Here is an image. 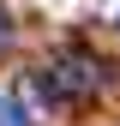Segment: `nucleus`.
Listing matches in <instances>:
<instances>
[{"label":"nucleus","mask_w":120,"mask_h":126,"mask_svg":"<svg viewBox=\"0 0 120 126\" xmlns=\"http://www.w3.org/2000/svg\"><path fill=\"white\" fill-rule=\"evenodd\" d=\"M0 126H30V108L12 102V96H0Z\"/></svg>","instance_id":"obj_1"},{"label":"nucleus","mask_w":120,"mask_h":126,"mask_svg":"<svg viewBox=\"0 0 120 126\" xmlns=\"http://www.w3.org/2000/svg\"><path fill=\"white\" fill-rule=\"evenodd\" d=\"M114 30H120V12H114Z\"/></svg>","instance_id":"obj_3"},{"label":"nucleus","mask_w":120,"mask_h":126,"mask_svg":"<svg viewBox=\"0 0 120 126\" xmlns=\"http://www.w3.org/2000/svg\"><path fill=\"white\" fill-rule=\"evenodd\" d=\"M0 42H6V18H0Z\"/></svg>","instance_id":"obj_2"}]
</instances>
